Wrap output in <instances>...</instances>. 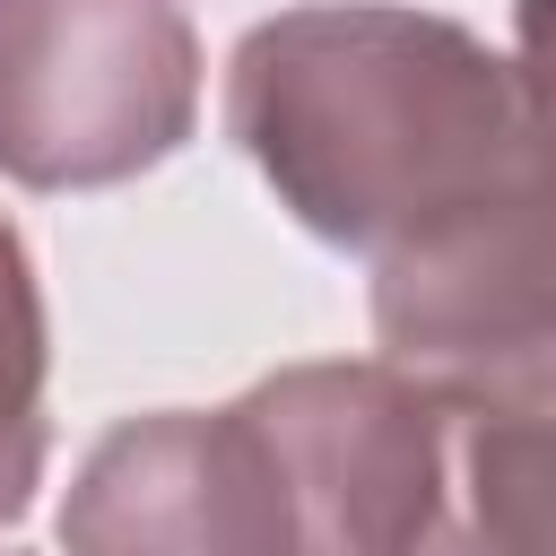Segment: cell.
<instances>
[{"label": "cell", "mask_w": 556, "mask_h": 556, "mask_svg": "<svg viewBox=\"0 0 556 556\" xmlns=\"http://www.w3.org/2000/svg\"><path fill=\"white\" fill-rule=\"evenodd\" d=\"M374 339L434 382H556V122L434 235L374 261Z\"/></svg>", "instance_id": "4"}, {"label": "cell", "mask_w": 556, "mask_h": 556, "mask_svg": "<svg viewBox=\"0 0 556 556\" xmlns=\"http://www.w3.org/2000/svg\"><path fill=\"white\" fill-rule=\"evenodd\" d=\"M200 122V35L182 0H0V174L26 191H113Z\"/></svg>", "instance_id": "2"}, {"label": "cell", "mask_w": 556, "mask_h": 556, "mask_svg": "<svg viewBox=\"0 0 556 556\" xmlns=\"http://www.w3.org/2000/svg\"><path fill=\"white\" fill-rule=\"evenodd\" d=\"M43 382H52V321H43V278L26 235L0 217V530L26 521L43 460H52V417H43Z\"/></svg>", "instance_id": "6"}, {"label": "cell", "mask_w": 556, "mask_h": 556, "mask_svg": "<svg viewBox=\"0 0 556 556\" xmlns=\"http://www.w3.org/2000/svg\"><path fill=\"white\" fill-rule=\"evenodd\" d=\"M61 556H295L261 417L243 400L122 417L61 495Z\"/></svg>", "instance_id": "5"}, {"label": "cell", "mask_w": 556, "mask_h": 556, "mask_svg": "<svg viewBox=\"0 0 556 556\" xmlns=\"http://www.w3.org/2000/svg\"><path fill=\"white\" fill-rule=\"evenodd\" d=\"M226 139L365 269L452 226L530 139L513 52L408 0H304L226 52Z\"/></svg>", "instance_id": "1"}, {"label": "cell", "mask_w": 556, "mask_h": 556, "mask_svg": "<svg viewBox=\"0 0 556 556\" xmlns=\"http://www.w3.org/2000/svg\"><path fill=\"white\" fill-rule=\"evenodd\" d=\"M513 70H521V96L556 122V0L513 9Z\"/></svg>", "instance_id": "7"}, {"label": "cell", "mask_w": 556, "mask_h": 556, "mask_svg": "<svg viewBox=\"0 0 556 556\" xmlns=\"http://www.w3.org/2000/svg\"><path fill=\"white\" fill-rule=\"evenodd\" d=\"M261 417L295 556H452L460 391L391 356H321L243 391Z\"/></svg>", "instance_id": "3"}]
</instances>
